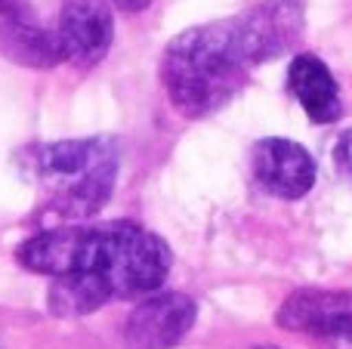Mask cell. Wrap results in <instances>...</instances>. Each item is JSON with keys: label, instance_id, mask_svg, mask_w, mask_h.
I'll use <instances>...</instances> for the list:
<instances>
[{"label": "cell", "instance_id": "obj_11", "mask_svg": "<svg viewBox=\"0 0 352 349\" xmlns=\"http://www.w3.org/2000/svg\"><path fill=\"white\" fill-rule=\"evenodd\" d=\"M0 16L10 22H31V12L25 0H0Z\"/></svg>", "mask_w": 352, "mask_h": 349}, {"label": "cell", "instance_id": "obj_12", "mask_svg": "<svg viewBox=\"0 0 352 349\" xmlns=\"http://www.w3.org/2000/svg\"><path fill=\"white\" fill-rule=\"evenodd\" d=\"M111 3H115L118 10H124V12H142L152 0H111Z\"/></svg>", "mask_w": 352, "mask_h": 349}, {"label": "cell", "instance_id": "obj_13", "mask_svg": "<svg viewBox=\"0 0 352 349\" xmlns=\"http://www.w3.org/2000/svg\"><path fill=\"white\" fill-rule=\"evenodd\" d=\"M248 349H278V346H248Z\"/></svg>", "mask_w": 352, "mask_h": 349}, {"label": "cell", "instance_id": "obj_7", "mask_svg": "<svg viewBox=\"0 0 352 349\" xmlns=\"http://www.w3.org/2000/svg\"><path fill=\"white\" fill-rule=\"evenodd\" d=\"M250 164H254L256 183L269 195L285 198V201L309 195V189L316 185V161L294 139H281V136L260 139L254 146Z\"/></svg>", "mask_w": 352, "mask_h": 349}, {"label": "cell", "instance_id": "obj_3", "mask_svg": "<svg viewBox=\"0 0 352 349\" xmlns=\"http://www.w3.org/2000/svg\"><path fill=\"white\" fill-rule=\"evenodd\" d=\"M25 177L43 192L50 210L68 223H84L109 204L118 183L121 152L111 136L59 139L28 146L19 155Z\"/></svg>", "mask_w": 352, "mask_h": 349}, {"label": "cell", "instance_id": "obj_5", "mask_svg": "<svg viewBox=\"0 0 352 349\" xmlns=\"http://www.w3.org/2000/svg\"><path fill=\"white\" fill-rule=\"evenodd\" d=\"M198 319L192 297L164 291L136 303L124 325V340L130 349H173L188 337Z\"/></svg>", "mask_w": 352, "mask_h": 349}, {"label": "cell", "instance_id": "obj_8", "mask_svg": "<svg viewBox=\"0 0 352 349\" xmlns=\"http://www.w3.org/2000/svg\"><path fill=\"white\" fill-rule=\"evenodd\" d=\"M287 87L297 96V102L303 105L306 117L316 124H334L343 115V102H340V87H337L334 74L328 71L318 56L312 53H300L291 59L287 68Z\"/></svg>", "mask_w": 352, "mask_h": 349}, {"label": "cell", "instance_id": "obj_9", "mask_svg": "<svg viewBox=\"0 0 352 349\" xmlns=\"http://www.w3.org/2000/svg\"><path fill=\"white\" fill-rule=\"evenodd\" d=\"M0 56L25 68H53L62 62V49L53 31L10 19H0Z\"/></svg>", "mask_w": 352, "mask_h": 349}, {"label": "cell", "instance_id": "obj_2", "mask_svg": "<svg viewBox=\"0 0 352 349\" xmlns=\"http://www.w3.org/2000/svg\"><path fill=\"white\" fill-rule=\"evenodd\" d=\"M303 37V0H263L241 16L179 31L161 56V84L186 117H207L241 93L250 71Z\"/></svg>", "mask_w": 352, "mask_h": 349}, {"label": "cell", "instance_id": "obj_4", "mask_svg": "<svg viewBox=\"0 0 352 349\" xmlns=\"http://www.w3.org/2000/svg\"><path fill=\"white\" fill-rule=\"evenodd\" d=\"M285 331L318 340L352 344V291L303 288L294 291L275 315Z\"/></svg>", "mask_w": 352, "mask_h": 349}, {"label": "cell", "instance_id": "obj_6", "mask_svg": "<svg viewBox=\"0 0 352 349\" xmlns=\"http://www.w3.org/2000/svg\"><path fill=\"white\" fill-rule=\"evenodd\" d=\"M62 49V62L78 68H93L105 59L111 41H115V22L111 10L102 0H68L62 6L59 28L53 31Z\"/></svg>", "mask_w": 352, "mask_h": 349}, {"label": "cell", "instance_id": "obj_1", "mask_svg": "<svg viewBox=\"0 0 352 349\" xmlns=\"http://www.w3.org/2000/svg\"><path fill=\"white\" fill-rule=\"evenodd\" d=\"M16 257L28 272L53 278L47 306L59 319L90 315L111 300L155 294L173 266L167 241L130 220L43 229L19 245Z\"/></svg>", "mask_w": 352, "mask_h": 349}, {"label": "cell", "instance_id": "obj_10", "mask_svg": "<svg viewBox=\"0 0 352 349\" xmlns=\"http://www.w3.org/2000/svg\"><path fill=\"white\" fill-rule=\"evenodd\" d=\"M331 161H334V170L340 173L343 183L352 185V130H343L337 136L334 148H331Z\"/></svg>", "mask_w": 352, "mask_h": 349}]
</instances>
